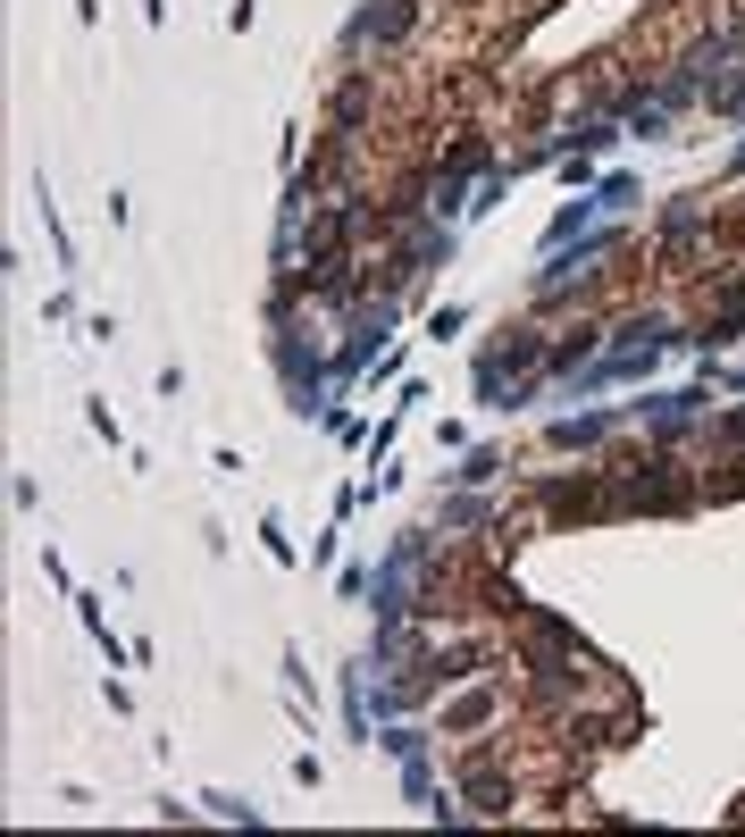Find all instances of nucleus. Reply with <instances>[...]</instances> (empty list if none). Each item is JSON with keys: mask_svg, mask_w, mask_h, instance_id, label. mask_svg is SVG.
<instances>
[{"mask_svg": "<svg viewBox=\"0 0 745 837\" xmlns=\"http://www.w3.org/2000/svg\"><path fill=\"white\" fill-rule=\"evenodd\" d=\"M402 34H411V0H385V9L352 18V42H402Z\"/></svg>", "mask_w": 745, "mask_h": 837, "instance_id": "nucleus-1", "label": "nucleus"}, {"mask_svg": "<svg viewBox=\"0 0 745 837\" xmlns=\"http://www.w3.org/2000/svg\"><path fill=\"white\" fill-rule=\"evenodd\" d=\"M603 427H612V411H587V418H553V444L570 453V444H594Z\"/></svg>", "mask_w": 745, "mask_h": 837, "instance_id": "nucleus-2", "label": "nucleus"}, {"mask_svg": "<svg viewBox=\"0 0 745 837\" xmlns=\"http://www.w3.org/2000/svg\"><path fill=\"white\" fill-rule=\"evenodd\" d=\"M495 469H503V453H495V444H478V453L461 461V469H453V477H461V486H486V477H495Z\"/></svg>", "mask_w": 745, "mask_h": 837, "instance_id": "nucleus-3", "label": "nucleus"}, {"mask_svg": "<svg viewBox=\"0 0 745 837\" xmlns=\"http://www.w3.org/2000/svg\"><path fill=\"white\" fill-rule=\"evenodd\" d=\"M503 796H511V787H503L495 771H478V779H469V804H478V813H511Z\"/></svg>", "mask_w": 745, "mask_h": 837, "instance_id": "nucleus-4", "label": "nucleus"}, {"mask_svg": "<svg viewBox=\"0 0 745 837\" xmlns=\"http://www.w3.org/2000/svg\"><path fill=\"white\" fill-rule=\"evenodd\" d=\"M486 712H495V695H486V686H478V695H461V704H453V721H444V728H478Z\"/></svg>", "mask_w": 745, "mask_h": 837, "instance_id": "nucleus-5", "label": "nucleus"}]
</instances>
